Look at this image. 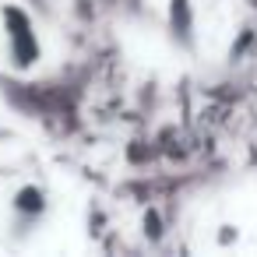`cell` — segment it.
<instances>
[{
    "instance_id": "obj_1",
    "label": "cell",
    "mask_w": 257,
    "mask_h": 257,
    "mask_svg": "<svg viewBox=\"0 0 257 257\" xmlns=\"http://www.w3.org/2000/svg\"><path fill=\"white\" fill-rule=\"evenodd\" d=\"M39 57H43V39L32 18L15 4H0V67L32 71Z\"/></svg>"
}]
</instances>
